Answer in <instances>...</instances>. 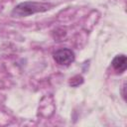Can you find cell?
Returning <instances> with one entry per match:
<instances>
[{
	"label": "cell",
	"mask_w": 127,
	"mask_h": 127,
	"mask_svg": "<svg viewBox=\"0 0 127 127\" xmlns=\"http://www.w3.org/2000/svg\"><path fill=\"white\" fill-rule=\"evenodd\" d=\"M112 66L118 72L125 71V69L127 67V59H126V56H124V55L116 56L113 59V61H112Z\"/></svg>",
	"instance_id": "cell-3"
},
{
	"label": "cell",
	"mask_w": 127,
	"mask_h": 127,
	"mask_svg": "<svg viewBox=\"0 0 127 127\" xmlns=\"http://www.w3.org/2000/svg\"><path fill=\"white\" fill-rule=\"evenodd\" d=\"M52 5L47 3H39V2H23L18 4L12 11V15L14 17H26L38 12H44L50 9Z\"/></svg>",
	"instance_id": "cell-1"
},
{
	"label": "cell",
	"mask_w": 127,
	"mask_h": 127,
	"mask_svg": "<svg viewBox=\"0 0 127 127\" xmlns=\"http://www.w3.org/2000/svg\"><path fill=\"white\" fill-rule=\"evenodd\" d=\"M82 81H83L82 76H80V75H75V76H73L72 78H70L69 84H70L71 86H77V85H79L80 83H82Z\"/></svg>",
	"instance_id": "cell-4"
},
{
	"label": "cell",
	"mask_w": 127,
	"mask_h": 127,
	"mask_svg": "<svg viewBox=\"0 0 127 127\" xmlns=\"http://www.w3.org/2000/svg\"><path fill=\"white\" fill-rule=\"evenodd\" d=\"M54 59L61 65H68L74 61V53L69 49H61L54 54Z\"/></svg>",
	"instance_id": "cell-2"
}]
</instances>
